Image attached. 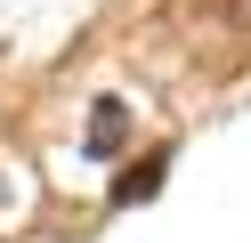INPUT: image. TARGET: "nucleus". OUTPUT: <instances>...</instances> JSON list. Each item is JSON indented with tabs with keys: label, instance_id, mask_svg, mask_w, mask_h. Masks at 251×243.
<instances>
[{
	"label": "nucleus",
	"instance_id": "obj_1",
	"mask_svg": "<svg viewBox=\"0 0 251 243\" xmlns=\"http://www.w3.org/2000/svg\"><path fill=\"white\" fill-rule=\"evenodd\" d=\"M122 130H130V113H122L114 97H105V106L89 113V146H98V154H114V146H122Z\"/></svg>",
	"mask_w": 251,
	"mask_h": 243
},
{
	"label": "nucleus",
	"instance_id": "obj_2",
	"mask_svg": "<svg viewBox=\"0 0 251 243\" xmlns=\"http://www.w3.org/2000/svg\"><path fill=\"white\" fill-rule=\"evenodd\" d=\"M162 187V162H130V170L114 178V203H138V194H154Z\"/></svg>",
	"mask_w": 251,
	"mask_h": 243
}]
</instances>
